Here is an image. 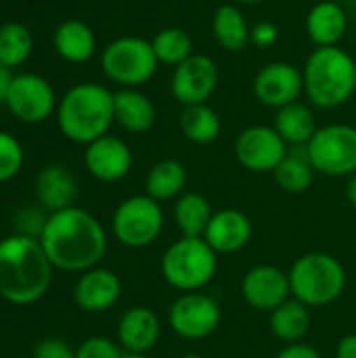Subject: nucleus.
<instances>
[{
    "label": "nucleus",
    "instance_id": "f257e3e1",
    "mask_svg": "<svg viewBox=\"0 0 356 358\" xmlns=\"http://www.w3.org/2000/svg\"><path fill=\"white\" fill-rule=\"evenodd\" d=\"M40 243L55 268L82 275L103 260L107 233L97 216L71 206L48 214Z\"/></svg>",
    "mask_w": 356,
    "mask_h": 358
},
{
    "label": "nucleus",
    "instance_id": "f03ea898",
    "mask_svg": "<svg viewBox=\"0 0 356 358\" xmlns=\"http://www.w3.org/2000/svg\"><path fill=\"white\" fill-rule=\"evenodd\" d=\"M52 271L40 239L8 235L0 241V298L15 306L42 300L52 283Z\"/></svg>",
    "mask_w": 356,
    "mask_h": 358
},
{
    "label": "nucleus",
    "instance_id": "7ed1b4c3",
    "mask_svg": "<svg viewBox=\"0 0 356 358\" xmlns=\"http://www.w3.org/2000/svg\"><path fill=\"white\" fill-rule=\"evenodd\" d=\"M113 122V92L94 82L71 86L57 105V124L63 136L78 145H90L105 136Z\"/></svg>",
    "mask_w": 356,
    "mask_h": 358
},
{
    "label": "nucleus",
    "instance_id": "20e7f679",
    "mask_svg": "<svg viewBox=\"0 0 356 358\" xmlns=\"http://www.w3.org/2000/svg\"><path fill=\"white\" fill-rule=\"evenodd\" d=\"M304 92L321 109L342 107L356 90L355 59L338 46H319L304 65Z\"/></svg>",
    "mask_w": 356,
    "mask_h": 358
},
{
    "label": "nucleus",
    "instance_id": "39448f33",
    "mask_svg": "<svg viewBox=\"0 0 356 358\" xmlns=\"http://www.w3.org/2000/svg\"><path fill=\"white\" fill-rule=\"evenodd\" d=\"M292 296L308 308H323L336 302L346 289L344 264L325 252H311L300 256L290 268Z\"/></svg>",
    "mask_w": 356,
    "mask_h": 358
},
{
    "label": "nucleus",
    "instance_id": "423d86ee",
    "mask_svg": "<svg viewBox=\"0 0 356 358\" xmlns=\"http://www.w3.org/2000/svg\"><path fill=\"white\" fill-rule=\"evenodd\" d=\"M164 281L183 292H201L218 273V254L204 237H180L162 256Z\"/></svg>",
    "mask_w": 356,
    "mask_h": 358
},
{
    "label": "nucleus",
    "instance_id": "0eeeda50",
    "mask_svg": "<svg viewBox=\"0 0 356 358\" xmlns=\"http://www.w3.org/2000/svg\"><path fill=\"white\" fill-rule=\"evenodd\" d=\"M157 57L153 44L145 38L124 36L109 42L101 57L105 76L122 88H138L147 84L157 71Z\"/></svg>",
    "mask_w": 356,
    "mask_h": 358
},
{
    "label": "nucleus",
    "instance_id": "6e6552de",
    "mask_svg": "<svg viewBox=\"0 0 356 358\" xmlns=\"http://www.w3.org/2000/svg\"><path fill=\"white\" fill-rule=\"evenodd\" d=\"M164 220L159 201L149 195H132L115 208L111 216V231L124 248L143 250L159 239Z\"/></svg>",
    "mask_w": 356,
    "mask_h": 358
},
{
    "label": "nucleus",
    "instance_id": "1a4fd4ad",
    "mask_svg": "<svg viewBox=\"0 0 356 358\" xmlns=\"http://www.w3.org/2000/svg\"><path fill=\"white\" fill-rule=\"evenodd\" d=\"M315 172L325 176L356 174V128L348 124H329L315 132L306 145Z\"/></svg>",
    "mask_w": 356,
    "mask_h": 358
},
{
    "label": "nucleus",
    "instance_id": "9d476101",
    "mask_svg": "<svg viewBox=\"0 0 356 358\" xmlns=\"http://www.w3.org/2000/svg\"><path fill=\"white\" fill-rule=\"evenodd\" d=\"M222 313L218 302L204 292H189L174 300L168 313L170 329L189 342L210 338L220 325Z\"/></svg>",
    "mask_w": 356,
    "mask_h": 358
},
{
    "label": "nucleus",
    "instance_id": "9b49d317",
    "mask_svg": "<svg viewBox=\"0 0 356 358\" xmlns=\"http://www.w3.org/2000/svg\"><path fill=\"white\" fill-rule=\"evenodd\" d=\"M57 94L50 82L38 73H19L13 78L4 107L13 117L25 124H40L57 111Z\"/></svg>",
    "mask_w": 356,
    "mask_h": 358
},
{
    "label": "nucleus",
    "instance_id": "f8f14e48",
    "mask_svg": "<svg viewBox=\"0 0 356 358\" xmlns=\"http://www.w3.org/2000/svg\"><path fill=\"white\" fill-rule=\"evenodd\" d=\"M287 151V143L271 126H250L235 143L237 162L250 172H275Z\"/></svg>",
    "mask_w": 356,
    "mask_h": 358
},
{
    "label": "nucleus",
    "instance_id": "ddd939ff",
    "mask_svg": "<svg viewBox=\"0 0 356 358\" xmlns=\"http://www.w3.org/2000/svg\"><path fill=\"white\" fill-rule=\"evenodd\" d=\"M218 86V67L206 55H191L187 61L174 67L172 73V94L174 99L189 107L206 103Z\"/></svg>",
    "mask_w": 356,
    "mask_h": 358
},
{
    "label": "nucleus",
    "instance_id": "4468645a",
    "mask_svg": "<svg viewBox=\"0 0 356 358\" xmlns=\"http://www.w3.org/2000/svg\"><path fill=\"white\" fill-rule=\"evenodd\" d=\"M241 294L252 308L260 313H273L292 296L290 275L279 266L258 264L245 273L241 281Z\"/></svg>",
    "mask_w": 356,
    "mask_h": 358
},
{
    "label": "nucleus",
    "instance_id": "2eb2a0df",
    "mask_svg": "<svg viewBox=\"0 0 356 358\" xmlns=\"http://www.w3.org/2000/svg\"><path fill=\"white\" fill-rule=\"evenodd\" d=\"M304 90V76L292 63H269L254 80V94L266 107H287L298 101Z\"/></svg>",
    "mask_w": 356,
    "mask_h": 358
},
{
    "label": "nucleus",
    "instance_id": "dca6fc26",
    "mask_svg": "<svg viewBox=\"0 0 356 358\" xmlns=\"http://www.w3.org/2000/svg\"><path fill=\"white\" fill-rule=\"evenodd\" d=\"M84 164L90 176H94L97 180L118 182L126 178L132 168V151L122 138L105 134L86 145Z\"/></svg>",
    "mask_w": 356,
    "mask_h": 358
},
{
    "label": "nucleus",
    "instance_id": "f3484780",
    "mask_svg": "<svg viewBox=\"0 0 356 358\" xmlns=\"http://www.w3.org/2000/svg\"><path fill=\"white\" fill-rule=\"evenodd\" d=\"M122 296L120 277L109 271L94 266L80 275L73 287V302L84 313H105L118 304Z\"/></svg>",
    "mask_w": 356,
    "mask_h": 358
},
{
    "label": "nucleus",
    "instance_id": "a211bd4d",
    "mask_svg": "<svg viewBox=\"0 0 356 358\" xmlns=\"http://www.w3.org/2000/svg\"><path fill=\"white\" fill-rule=\"evenodd\" d=\"M162 336V321L149 306L128 308L118 323V344L124 352L147 355Z\"/></svg>",
    "mask_w": 356,
    "mask_h": 358
},
{
    "label": "nucleus",
    "instance_id": "6ab92c4d",
    "mask_svg": "<svg viewBox=\"0 0 356 358\" xmlns=\"http://www.w3.org/2000/svg\"><path fill=\"white\" fill-rule=\"evenodd\" d=\"M252 233H254L252 220L243 212L229 208V210L214 212L204 239L218 256H222L243 250L250 243Z\"/></svg>",
    "mask_w": 356,
    "mask_h": 358
},
{
    "label": "nucleus",
    "instance_id": "aec40b11",
    "mask_svg": "<svg viewBox=\"0 0 356 358\" xmlns=\"http://www.w3.org/2000/svg\"><path fill=\"white\" fill-rule=\"evenodd\" d=\"M36 197L38 206L48 214L71 208L78 197V180L73 172L59 164L42 168L36 176Z\"/></svg>",
    "mask_w": 356,
    "mask_h": 358
},
{
    "label": "nucleus",
    "instance_id": "412c9836",
    "mask_svg": "<svg viewBox=\"0 0 356 358\" xmlns=\"http://www.w3.org/2000/svg\"><path fill=\"white\" fill-rule=\"evenodd\" d=\"M115 122L134 134H143L155 124V105L147 94L136 88H122L113 92Z\"/></svg>",
    "mask_w": 356,
    "mask_h": 358
},
{
    "label": "nucleus",
    "instance_id": "4be33fe9",
    "mask_svg": "<svg viewBox=\"0 0 356 358\" xmlns=\"http://www.w3.org/2000/svg\"><path fill=\"white\" fill-rule=\"evenodd\" d=\"M346 10L332 0L319 2L306 17V31L317 46H338L346 34Z\"/></svg>",
    "mask_w": 356,
    "mask_h": 358
},
{
    "label": "nucleus",
    "instance_id": "5701e85b",
    "mask_svg": "<svg viewBox=\"0 0 356 358\" xmlns=\"http://www.w3.org/2000/svg\"><path fill=\"white\" fill-rule=\"evenodd\" d=\"M52 44L61 59L69 63H86L94 55L97 36L88 23L69 19L55 29Z\"/></svg>",
    "mask_w": 356,
    "mask_h": 358
},
{
    "label": "nucleus",
    "instance_id": "b1692460",
    "mask_svg": "<svg viewBox=\"0 0 356 358\" xmlns=\"http://www.w3.org/2000/svg\"><path fill=\"white\" fill-rule=\"evenodd\" d=\"M187 168L176 159H162L157 162L145 178V195L153 197L155 201L178 199L187 187Z\"/></svg>",
    "mask_w": 356,
    "mask_h": 358
},
{
    "label": "nucleus",
    "instance_id": "393cba45",
    "mask_svg": "<svg viewBox=\"0 0 356 358\" xmlns=\"http://www.w3.org/2000/svg\"><path fill=\"white\" fill-rule=\"evenodd\" d=\"M275 130L281 134V138L292 147H306L311 138L315 136L317 122L313 111L302 103H292L287 107H281L275 117Z\"/></svg>",
    "mask_w": 356,
    "mask_h": 358
},
{
    "label": "nucleus",
    "instance_id": "a878e982",
    "mask_svg": "<svg viewBox=\"0 0 356 358\" xmlns=\"http://www.w3.org/2000/svg\"><path fill=\"white\" fill-rule=\"evenodd\" d=\"M311 329V313L300 300L290 298L271 313V331L285 344L300 342Z\"/></svg>",
    "mask_w": 356,
    "mask_h": 358
},
{
    "label": "nucleus",
    "instance_id": "bb28decb",
    "mask_svg": "<svg viewBox=\"0 0 356 358\" xmlns=\"http://www.w3.org/2000/svg\"><path fill=\"white\" fill-rule=\"evenodd\" d=\"M212 29H214L218 44L231 52H239L252 42V29H250L243 13L233 4H222L214 13Z\"/></svg>",
    "mask_w": 356,
    "mask_h": 358
},
{
    "label": "nucleus",
    "instance_id": "cd10ccee",
    "mask_svg": "<svg viewBox=\"0 0 356 358\" xmlns=\"http://www.w3.org/2000/svg\"><path fill=\"white\" fill-rule=\"evenodd\" d=\"M214 212L210 201L199 193H183L174 206V222L183 237H204Z\"/></svg>",
    "mask_w": 356,
    "mask_h": 358
},
{
    "label": "nucleus",
    "instance_id": "c85d7f7f",
    "mask_svg": "<svg viewBox=\"0 0 356 358\" xmlns=\"http://www.w3.org/2000/svg\"><path fill=\"white\" fill-rule=\"evenodd\" d=\"M277 185L292 195H300L311 189L315 180V168L308 159L306 147H294L275 170Z\"/></svg>",
    "mask_w": 356,
    "mask_h": 358
},
{
    "label": "nucleus",
    "instance_id": "c756f323",
    "mask_svg": "<svg viewBox=\"0 0 356 358\" xmlns=\"http://www.w3.org/2000/svg\"><path fill=\"white\" fill-rule=\"evenodd\" d=\"M220 128L222 124H220L218 113L206 103L189 105L180 111V130L195 145L214 143L220 134Z\"/></svg>",
    "mask_w": 356,
    "mask_h": 358
},
{
    "label": "nucleus",
    "instance_id": "7c9ffc66",
    "mask_svg": "<svg viewBox=\"0 0 356 358\" xmlns=\"http://www.w3.org/2000/svg\"><path fill=\"white\" fill-rule=\"evenodd\" d=\"M34 40L23 23L10 21L0 25V65L15 69L31 55Z\"/></svg>",
    "mask_w": 356,
    "mask_h": 358
},
{
    "label": "nucleus",
    "instance_id": "2f4dec72",
    "mask_svg": "<svg viewBox=\"0 0 356 358\" xmlns=\"http://www.w3.org/2000/svg\"><path fill=\"white\" fill-rule=\"evenodd\" d=\"M153 52L159 63L164 65H180L193 55V42L189 34L180 27H166L157 31V36L151 40Z\"/></svg>",
    "mask_w": 356,
    "mask_h": 358
},
{
    "label": "nucleus",
    "instance_id": "473e14b6",
    "mask_svg": "<svg viewBox=\"0 0 356 358\" xmlns=\"http://www.w3.org/2000/svg\"><path fill=\"white\" fill-rule=\"evenodd\" d=\"M23 147L21 143L10 134L0 130V185L13 180L19 170L23 168Z\"/></svg>",
    "mask_w": 356,
    "mask_h": 358
},
{
    "label": "nucleus",
    "instance_id": "72a5a7b5",
    "mask_svg": "<svg viewBox=\"0 0 356 358\" xmlns=\"http://www.w3.org/2000/svg\"><path fill=\"white\" fill-rule=\"evenodd\" d=\"M126 355L118 340H109L103 336H94L84 340L76 348V358H122Z\"/></svg>",
    "mask_w": 356,
    "mask_h": 358
},
{
    "label": "nucleus",
    "instance_id": "f704fd0d",
    "mask_svg": "<svg viewBox=\"0 0 356 358\" xmlns=\"http://www.w3.org/2000/svg\"><path fill=\"white\" fill-rule=\"evenodd\" d=\"M46 220H48V216L44 214V210L40 206L38 208H23L15 216L17 235H25V237H31V239H40Z\"/></svg>",
    "mask_w": 356,
    "mask_h": 358
},
{
    "label": "nucleus",
    "instance_id": "c9c22d12",
    "mask_svg": "<svg viewBox=\"0 0 356 358\" xmlns=\"http://www.w3.org/2000/svg\"><path fill=\"white\" fill-rule=\"evenodd\" d=\"M31 358H76V350L61 338H46L36 346Z\"/></svg>",
    "mask_w": 356,
    "mask_h": 358
},
{
    "label": "nucleus",
    "instance_id": "e433bc0d",
    "mask_svg": "<svg viewBox=\"0 0 356 358\" xmlns=\"http://www.w3.org/2000/svg\"><path fill=\"white\" fill-rule=\"evenodd\" d=\"M277 36H279V31H277V27H275L273 23H258V25H254V29H252V42H254L258 48H269V46H273V44L277 42Z\"/></svg>",
    "mask_w": 356,
    "mask_h": 358
},
{
    "label": "nucleus",
    "instance_id": "4c0bfd02",
    "mask_svg": "<svg viewBox=\"0 0 356 358\" xmlns=\"http://www.w3.org/2000/svg\"><path fill=\"white\" fill-rule=\"evenodd\" d=\"M275 358H321V355L311 344L294 342V344H285Z\"/></svg>",
    "mask_w": 356,
    "mask_h": 358
},
{
    "label": "nucleus",
    "instance_id": "58836bf2",
    "mask_svg": "<svg viewBox=\"0 0 356 358\" xmlns=\"http://www.w3.org/2000/svg\"><path fill=\"white\" fill-rule=\"evenodd\" d=\"M338 358H356V334L344 336L338 342V350H336Z\"/></svg>",
    "mask_w": 356,
    "mask_h": 358
},
{
    "label": "nucleus",
    "instance_id": "ea45409f",
    "mask_svg": "<svg viewBox=\"0 0 356 358\" xmlns=\"http://www.w3.org/2000/svg\"><path fill=\"white\" fill-rule=\"evenodd\" d=\"M13 73L8 67L0 65V105L6 103V96H8V88H10V82H13Z\"/></svg>",
    "mask_w": 356,
    "mask_h": 358
},
{
    "label": "nucleus",
    "instance_id": "a19ab883",
    "mask_svg": "<svg viewBox=\"0 0 356 358\" xmlns=\"http://www.w3.org/2000/svg\"><path fill=\"white\" fill-rule=\"evenodd\" d=\"M346 197H348L350 206L356 210V174L350 176V180H348V185H346Z\"/></svg>",
    "mask_w": 356,
    "mask_h": 358
},
{
    "label": "nucleus",
    "instance_id": "79ce46f5",
    "mask_svg": "<svg viewBox=\"0 0 356 358\" xmlns=\"http://www.w3.org/2000/svg\"><path fill=\"white\" fill-rule=\"evenodd\" d=\"M122 358H149V357H147V355H130V352H126Z\"/></svg>",
    "mask_w": 356,
    "mask_h": 358
},
{
    "label": "nucleus",
    "instance_id": "37998d69",
    "mask_svg": "<svg viewBox=\"0 0 356 358\" xmlns=\"http://www.w3.org/2000/svg\"><path fill=\"white\" fill-rule=\"evenodd\" d=\"M180 358H204L201 355H197V352H187V355H183Z\"/></svg>",
    "mask_w": 356,
    "mask_h": 358
},
{
    "label": "nucleus",
    "instance_id": "c03bdc74",
    "mask_svg": "<svg viewBox=\"0 0 356 358\" xmlns=\"http://www.w3.org/2000/svg\"><path fill=\"white\" fill-rule=\"evenodd\" d=\"M237 2H243V4H260L264 0H237Z\"/></svg>",
    "mask_w": 356,
    "mask_h": 358
},
{
    "label": "nucleus",
    "instance_id": "a18cd8bd",
    "mask_svg": "<svg viewBox=\"0 0 356 358\" xmlns=\"http://www.w3.org/2000/svg\"><path fill=\"white\" fill-rule=\"evenodd\" d=\"M10 358H25V357H10Z\"/></svg>",
    "mask_w": 356,
    "mask_h": 358
}]
</instances>
